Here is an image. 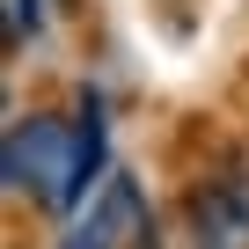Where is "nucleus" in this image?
Here are the masks:
<instances>
[{"label": "nucleus", "mask_w": 249, "mask_h": 249, "mask_svg": "<svg viewBox=\"0 0 249 249\" xmlns=\"http://www.w3.org/2000/svg\"><path fill=\"white\" fill-rule=\"evenodd\" d=\"M110 176V117L103 95L81 88V103L59 110H30L8 124V191L52 213H81Z\"/></svg>", "instance_id": "f257e3e1"}, {"label": "nucleus", "mask_w": 249, "mask_h": 249, "mask_svg": "<svg viewBox=\"0 0 249 249\" xmlns=\"http://www.w3.org/2000/svg\"><path fill=\"white\" fill-rule=\"evenodd\" d=\"M183 234L191 249H249V147L220 154L183 191Z\"/></svg>", "instance_id": "f03ea898"}, {"label": "nucleus", "mask_w": 249, "mask_h": 249, "mask_svg": "<svg viewBox=\"0 0 249 249\" xmlns=\"http://www.w3.org/2000/svg\"><path fill=\"white\" fill-rule=\"evenodd\" d=\"M52 249H154V213H147V191L124 176V169H110L103 176V191L66 220V234L52 242Z\"/></svg>", "instance_id": "7ed1b4c3"}, {"label": "nucleus", "mask_w": 249, "mask_h": 249, "mask_svg": "<svg viewBox=\"0 0 249 249\" xmlns=\"http://www.w3.org/2000/svg\"><path fill=\"white\" fill-rule=\"evenodd\" d=\"M37 30H44V0H8V37L30 44Z\"/></svg>", "instance_id": "20e7f679"}]
</instances>
